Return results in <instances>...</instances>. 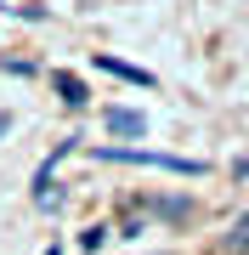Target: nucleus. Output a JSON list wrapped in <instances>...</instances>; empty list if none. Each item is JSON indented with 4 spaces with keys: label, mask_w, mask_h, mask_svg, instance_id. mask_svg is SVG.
<instances>
[{
    "label": "nucleus",
    "mask_w": 249,
    "mask_h": 255,
    "mask_svg": "<svg viewBox=\"0 0 249 255\" xmlns=\"http://www.w3.org/2000/svg\"><path fill=\"white\" fill-rule=\"evenodd\" d=\"M108 130H113V136H142L148 119H142L136 108H108Z\"/></svg>",
    "instance_id": "7ed1b4c3"
},
{
    "label": "nucleus",
    "mask_w": 249,
    "mask_h": 255,
    "mask_svg": "<svg viewBox=\"0 0 249 255\" xmlns=\"http://www.w3.org/2000/svg\"><path fill=\"white\" fill-rule=\"evenodd\" d=\"M96 159L113 164H153V170H175V176H204V159H175V153H148V147H96Z\"/></svg>",
    "instance_id": "f257e3e1"
},
{
    "label": "nucleus",
    "mask_w": 249,
    "mask_h": 255,
    "mask_svg": "<svg viewBox=\"0 0 249 255\" xmlns=\"http://www.w3.org/2000/svg\"><path fill=\"white\" fill-rule=\"evenodd\" d=\"M6 130H11V119H6V114H0V136H6Z\"/></svg>",
    "instance_id": "0eeeda50"
},
{
    "label": "nucleus",
    "mask_w": 249,
    "mask_h": 255,
    "mask_svg": "<svg viewBox=\"0 0 249 255\" xmlns=\"http://www.w3.org/2000/svg\"><path fill=\"white\" fill-rule=\"evenodd\" d=\"M221 255H249V210L238 221H232L227 227V238H221Z\"/></svg>",
    "instance_id": "20e7f679"
},
{
    "label": "nucleus",
    "mask_w": 249,
    "mask_h": 255,
    "mask_svg": "<svg viewBox=\"0 0 249 255\" xmlns=\"http://www.w3.org/2000/svg\"><path fill=\"white\" fill-rule=\"evenodd\" d=\"M51 85H57V97H63L68 108H85V102H91V97H85V85L74 80V74H51Z\"/></svg>",
    "instance_id": "39448f33"
},
{
    "label": "nucleus",
    "mask_w": 249,
    "mask_h": 255,
    "mask_svg": "<svg viewBox=\"0 0 249 255\" xmlns=\"http://www.w3.org/2000/svg\"><path fill=\"white\" fill-rule=\"evenodd\" d=\"M108 233H113V227H85V238H80V250H102V244H108Z\"/></svg>",
    "instance_id": "423d86ee"
},
{
    "label": "nucleus",
    "mask_w": 249,
    "mask_h": 255,
    "mask_svg": "<svg viewBox=\"0 0 249 255\" xmlns=\"http://www.w3.org/2000/svg\"><path fill=\"white\" fill-rule=\"evenodd\" d=\"M96 68H102V74H113V80H125V85H142V91H153V85H159L148 68H136V63H119V57H108V51H96Z\"/></svg>",
    "instance_id": "f03ea898"
}]
</instances>
